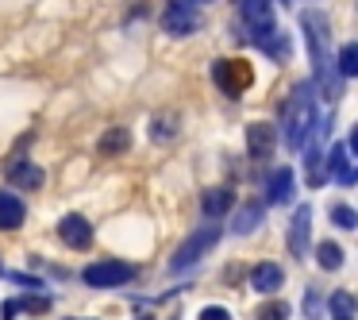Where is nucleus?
I'll list each match as a JSON object with an SVG mask.
<instances>
[{"instance_id":"f257e3e1","label":"nucleus","mask_w":358,"mask_h":320,"mask_svg":"<svg viewBox=\"0 0 358 320\" xmlns=\"http://www.w3.org/2000/svg\"><path fill=\"white\" fill-rule=\"evenodd\" d=\"M301 27H304V39H308V50H312V70H316V78H320V85H324V93L331 97H339V66H335V58H331V27H327V20L320 16V12H304L301 16Z\"/></svg>"},{"instance_id":"f03ea898","label":"nucleus","mask_w":358,"mask_h":320,"mask_svg":"<svg viewBox=\"0 0 358 320\" xmlns=\"http://www.w3.org/2000/svg\"><path fill=\"white\" fill-rule=\"evenodd\" d=\"M312 127H316V89H312V81H301L281 104V135H285L289 151H301Z\"/></svg>"},{"instance_id":"7ed1b4c3","label":"nucleus","mask_w":358,"mask_h":320,"mask_svg":"<svg viewBox=\"0 0 358 320\" xmlns=\"http://www.w3.org/2000/svg\"><path fill=\"white\" fill-rule=\"evenodd\" d=\"M220 235H224L220 228H201V232H193V235H189V239L181 243L178 251H173L170 270H178V274H181V270H189L193 263H201V258H204V255H208V251L220 243Z\"/></svg>"},{"instance_id":"20e7f679","label":"nucleus","mask_w":358,"mask_h":320,"mask_svg":"<svg viewBox=\"0 0 358 320\" xmlns=\"http://www.w3.org/2000/svg\"><path fill=\"white\" fill-rule=\"evenodd\" d=\"M212 81L227 97H243L250 89V81H255V74H250V66L243 58H220V62H212Z\"/></svg>"},{"instance_id":"39448f33","label":"nucleus","mask_w":358,"mask_h":320,"mask_svg":"<svg viewBox=\"0 0 358 320\" xmlns=\"http://www.w3.org/2000/svg\"><path fill=\"white\" fill-rule=\"evenodd\" d=\"M81 278H85V286H93V289H112V286H127V281L135 278V266L120 263V258H104V263L85 266Z\"/></svg>"},{"instance_id":"423d86ee","label":"nucleus","mask_w":358,"mask_h":320,"mask_svg":"<svg viewBox=\"0 0 358 320\" xmlns=\"http://www.w3.org/2000/svg\"><path fill=\"white\" fill-rule=\"evenodd\" d=\"M239 16H243V24L250 27V35H255L258 43H262L266 35H273V8H270V0H239Z\"/></svg>"},{"instance_id":"0eeeda50","label":"nucleus","mask_w":358,"mask_h":320,"mask_svg":"<svg viewBox=\"0 0 358 320\" xmlns=\"http://www.w3.org/2000/svg\"><path fill=\"white\" fill-rule=\"evenodd\" d=\"M58 239L73 251H89L93 247V228H89V220L81 212H70V216L58 220Z\"/></svg>"},{"instance_id":"6e6552de","label":"nucleus","mask_w":358,"mask_h":320,"mask_svg":"<svg viewBox=\"0 0 358 320\" xmlns=\"http://www.w3.org/2000/svg\"><path fill=\"white\" fill-rule=\"evenodd\" d=\"M308 224H312V209H308V204H296L293 224H289V235H285L289 255H293V258H304V255H308Z\"/></svg>"},{"instance_id":"1a4fd4ad","label":"nucleus","mask_w":358,"mask_h":320,"mask_svg":"<svg viewBox=\"0 0 358 320\" xmlns=\"http://www.w3.org/2000/svg\"><path fill=\"white\" fill-rule=\"evenodd\" d=\"M162 27L170 35H193L196 27H201V16H196V8H189V4H170V8L162 12Z\"/></svg>"},{"instance_id":"9d476101","label":"nucleus","mask_w":358,"mask_h":320,"mask_svg":"<svg viewBox=\"0 0 358 320\" xmlns=\"http://www.w3.org/2000/svg\"><path fill=\"white\" fill-rule=\"evenodd\" d=\"M4 174H8L12 186H20V189H43V181H47V174H43L35 162H27V158H12Z\"/></svg>"},{"instance_id":"9b49d317","label":"nucleus","mask_w":358,"mask_h":320,"mask_svg":"<svg viewBox=\"0 0 358 320\" xmlns=\"http://www.w3.org/2000/svg\"><path fill=\"white\" fill-rule=\"evenodd\" d=\"M273 147H278V135H273L270 124H250L247 127V151H250V158H270Z\"/></svg>"},{"instance_id":"f8f14e48","label":"nucleus","mask_w":358,"mask_h":320,"mask_svg":"<svg viewBox=\"0 0 358 320\" xmlns=\"http://www.w3.org/2000/svg\"><path fill=\"white\" fill-rule=\"evenodd\" d=\"M281 281H285V270H281L278 263H258L255 270H250V286L258 289V293H278L281 289Z\"/></svg>"},{"instance_id":"ddd939ff","label":"nucleus","mask_w":358,"mask_h":320,"mask_svg":"<svg viewBox=\"0 0 358 320\" xmlns=\"http://www.w3.org/2000/svg\"><path fill=\"white\" fill-rule=\"evenodd\" d=\"M27 216L24 201H20L12 189H0V232H12V228H20Z\"/></svg>"},{"instance_id":"4468645a","label":"nucleus","mask_w":358,"mask_h":320,"mask_svg":"<svg viewBox=\"0 0 358 320\" xmlns=\"http://www.w3.org/2000/svg\"><path fill=\"white\" fill-rule=\"evenodd\" d=\"M296 193V178L289 166H281V170L270 174V204H289Z\"/></svg>"},{"instance_id":"2eb2a0df","label":"nucleus","mask_w":358,"mask_h":320,"mask_svg":"<svg viewBox=\"0 0 358 320\" xmlns=\"http://www.w3.org/2000/svg\"><path fill=\"white\" fill-rule=\"evenodd\" d=\"M235 204V197H231V189L227 186H212V189H204L201 193V209H204V216H224L227 209H231Z\"/></svg>"},{"instance_id":"dca6fc26","label":"nucleus","mask_w":358,"mask_h":320,"mask_svg":"<svg viewBox=\"0 0 358 320\" xmlns=\"http://www.w3.org/2000/svg\"><path fill=\"white\" fill-rule=\"evenodd\" d=\"M262 216H266V209H262L258 201H255V204H247V209H243L239 216L231 220V232H235V235H247V232H255V228L262 224Z\"/></svg>"},{"instance_id":"f3484780","label":"nucleus","mask_w":358,"mask_h":320,"mask_svg":"<svg viewBox=\"0 0 358 320\" xmlns=\"http://www.w3.org/2000/svg\"><path fill=\"white\" fill-rule=\"evenodd\" d=\"M127 143H131V135H127V127H112V132H104L101 135V155H124L127 151Z\"/></svg>"},{"instance_id":"a211bd4d","label":"nucleus","mask_w":358,"mask_h":320,"mask_svg":"<svg viewBox=\"0 0 358 320\" xmlns=\"http://www.w3.org/2000/svg\"><path fill=\"white\" fill-rule=\"evenodd\" d=\"M335 66H339L343 78L355 81V78H358V43H347V47H339V55H335Z\"/></svg>"},{"instance_id":"6ab92c4d","label":"nucleus","mask_w":358,"mask_h":320,"mask_svg":"<svg viewBox=\"0 0 358 320\" xmlns=\"http://www.w3.org/2000/svg\"><path fill=\"white\" fill-rule=\"evenodd\" d=\"M316 263L324 266V270H339V266H343V247H339V243H331V239H324L316 247Z\"/></svg>"},{"instance_id":"aec40b11","label":"nucleus","mask_w":358,"mask_h":320,"mask_svg":"<svg viewBox=\"0 0 358 320\" xmlns=\"http://www.w3.org/2000/svg\"><path fill=\"white\" fill-rule=\"evenodd\" d=\"M327 305H331V312H335V316H355V309H358V301L347 293V289L331 293V301H327Z\"/></svg>"},{"instance_id":"412c9836","label":"nucleus","mask_w":358,"mask_h":320,"mask_svg":"<svg viewBox=\"0 0 358 320\" xmlns=\"http://www.w3.org/2000/svg\"><path fill=\"white\" fill-rule=\"evenodd\" d=\"M173 132H178V116H158L155 124H150V135H155V143H166Z\"/></svg>"},{"instance_id":"4be33fe9","label":"nucleus","mask_w":358,"mask_h":320,"mask_svg":"<svg viewBox=\"0 0 358 320\" xmlns=\"http://www.w3.org/2000/svg\"><path fill=\"white\" fill-rule=\"evenodd\" d=\"M331 224H335V228H347V232H355V228H358V212L347 209V204H335V209H331Z\"/></svg>"},{"instance_id":"5701e85b","label":"nucleus","mask_w":358,"mask_h":320,"mask_svg":"<svg viewBox=\"0 0 358 320\" xmlns=\"http://www.w3.org/2000/svg\"><path fill=\"white\" fill-rule=\"evenodd\" d=\"M258 320H289V305L285 301H266L258 309Z\"/></svg>"},{"instance_id":"b1692460","label":"nucleus","mask_w":358,"mask_h":320,"mask_svg":"<svg viewBox=\"0 0 358 320\" xmlns=\"http://www.w3.org/2000/svg\"><path fill=\"white\" fill-rule=\"evenodd\" d=\"M20 305H24V312H47V309H50V297L27 293V297H20Z\"/></svg>"},{"instance_id":"393cba45","label":"nucleus","mask_w":358,"mask_h":320,"mask_svg":"<svg viewBox=\"0 0 358 320\" xmlns=\"http://www.w3.org/2000/svg\"><path fill=\"white\" fill-rule=\"evenodd\" d=\"M343 170H347V143H335V151H331V174L339 178Z\"/></svg>"},{"instance_id":"a878e982","label":"nucleus","mask_w":358,"mask_h":320,"mask_svg":"<svg viewBox=\"0 0 358 320\" xmlns=\"http://www.w3.org/2000/svg\"><path fill=\"white\" fill-rule=\"evenodd\" d=\"M20 312H24V305H20V297H8V301L0 305V320H16Z\"/></svg>"},{"instance_id":"bb28decb","label":"nucleus","mask_w":358,"mask_h":320,"mask_svg":"<svg viewBox=\"0 0 358 320\" xmlns=\"http://www.w3.org/2000/svg\"><path fill=\"white\" fill-rule=\"evenodd\" d=\"M320 309H324L320 293H316V289H308V301H304V316H308V320H316V316H320Z\"/></svg>"},{"instance_id":"cd10ccee","label":"nucleus","mask_w":358,"mask_h":320,"mask_svg":"<svg viewBox=\"0 0 358 320\" xmlns=\"http://www.w3.org/2000/svg\"><path fill=\"white\" fill-rule=\"evenodd\" d=\"M201 320H231V316H227V309H220V305H208V309H201Z\"/></svg>"},{"instance_id":"c85d7f7f","label":"nucleus","mask_w":358,"mask_h":320,"mask_svg":"<svg viewBox=\"0 0 358 320\" xmlns=\"http://www.w3.org/2000/svg\"><path fill=\"white\" fill-rule=\"evenodd\" d=\"M335 181H339V186H355V181H358V166H347Z\"/></svg>"},{"instance_id":"c756f323","label":"nucleus","mask_w":358,"mask_h":320,"mask_svg":"<svg viewBox=\"0 0 358 320\" xmlns=\"http://www.w3.org/2000/svg\"><path fill=\"white\" fill-rule=\"evenodd\" d=\"M347 147H350V151H355V155H358V124L350 127V139H347Z\"/></svg>"},{"instance_id":"7c9ffc66","label":"nucleus","mask_w":358,"mask_h":320,"mask_svg":"<svg viewBox=\"0 0 358 320\" xmlns=\"http://www.w3.org/2000/svg\"><path fill=\"white\" fill-rule=\"evenodd\" d=\"M335 320H355V316H335Z\"/></svg>"},{"instance_id":"2f4dec72","label":"nucleus","mask_w":358,"mask_h":320,"mask_svg":"<svg viewBox=\"0 0 358 320\" xmlns=\"http://www.w3.org/2000/svg\"><path fill=\"white\" fill-rule=\"evenodd\" d=\"M193 4H208V0H193Z\"/></svg>"},{"instance_id":"473e14b6","label":"nucleus","mask_w":358,"mask_h":320,"mask_svg":"<svg viewBox=\"0 0 358 320\" xmlns=\"http://www.w3.org/2000/svg\"><path fill=\"white\" fill-rule=\"evenodd\" d=\"M139 320H150V316H139Z\"/></svg>"}]
</instances>
